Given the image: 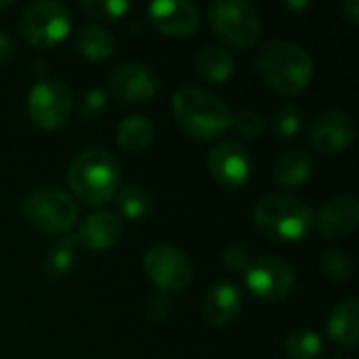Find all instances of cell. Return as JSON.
<instances>
[{
	"label": "cell",
	"instance_id": "1",
	"mask_svg": "<svg viewBox=\"0 0 359 359\" xmlns=\"http://www.w3.org/2000/svg\"><path fill=\"white\" fill-rule=\"evenodd\" d=\"M259 76L282 95H299L313 80V57L292 40H267L255 55Z\"/></svg>",
	"mask_w": 359,
	"mask_h": 359
},
{
	"label": "cell",
	"instance_id": "2",
	"mask_svg": "<svg viewBox=\"0 0 359 359\" xmlns=\"http://www.w3.org/2000/svg\"><path fill=\"white\" fill-rule=\"evenodd\" d=\"M179 126L198 141H212L231 126V109L217 95L200 86H183L172 95Z\"/></svg>",
	"mask_w": 359,
	"mask_h": 359
},
{
	"label": "cell",
	"instance_id": "3",
	"mask_svg": "<svg viewBox=\"0 0 359 359\" xmlns=\"http://www.w3.org/2000/svg\"><path fill=\"white\" fill-rule=\"evenodd\" d=\"M67 185L80 202L101 206L118 191L120 164L105 149H84L67 166Z\"/></svg>",
	"mask_w": 359,
	"mask_h": 359
},
{
	"label": "cell",
	"instance_id": "4",
	"mask_svg": "<svg viewBox=\"0 0 359 359\" xmlns=\"http://www.w3.org/2000/svg\"><path fill=\"white\" fill-rule=\"evenodd\" d=\"M255 225L259 231L276 242H299L309 236L313 227L311 208L292 196H265L255 206Z\"/></svg>",
	"mask_w": 359,
	"mask_h": 359
},
{
	"label": "cell",
	"instance_id": "5",
	"mask_svg": "<svg viewBox=\"0 0 359 359\" xmlns=\"http://www.w3.org/2000/svg\"><path fill=\"white\" fill-rule=\"evenodd\" d=\"M23 217L38 231L50 236L67 233L78 221V204L57 187H40L25 198Z\"/></svg>",
	"mask_w": 359,
	"mask_h": 359
},
{
	"label": "cell",
	"instance_id": "6",
	"mask_svg": "<svg viewBox=\"0 0 359 359\" xmlns=\"http://www.w3.org/2000/svg\"><path fill=\"white\" fill-rule=\"evenodd\" d=\"M208 21L215 34L231 46H252L261 34V15L248 0H215Z\"/></svg>",
	"mask_w": 359,
	"mask_h": 359
},
{
	"label": "cell",
	"instance_id": "7",
	"mask_svg": "<svg viewBox=\"0 0 359 359\" xmlns=\"http://www.w3.org/2000/svg\"><path fill=\"white\" fill-rule=\"evenodd\" d=\"M21 36L34 48H50L63 42L72 32L69 11L55 0H40L25 8L21 23Z\"/></svg>",
	"mask_w": 359,
	"mask_h": 359
},
{
	"label": "cell",
	"instance_id": "8",
	"mask_svg": "<svg viewBox=\"0 0 359 359\" xmlns=\"http://www.w3.org/2000/svg\"><path fill=\"white\" fill-rule=\"evenodd\" d=\"M147 278L164 294L183 292L194 280V267L189 259L175 246L158 244L147 250L143 259Z\"/></svg>",
	"mask_w": 359,
	"mask_h": 359
},
{
	"label": "cell",
	"instance_id": "9",
	"mask_svg": "<svg viewBox=\"0 0 359 359\" xmlns=\"http://www.w3.org/2000/svg\"><path fill=\"white\" fill-rule=\"evenodd\" d=\"M27 114L42 130L61 128L72 114V95L59 80H40L27 97Z\"/></svg>",
	"mask_w": 359,
	"mask_h": 359
},
{
	"label": "cell",
	"instance_id": "10",
	"mask_svg": "<svg viewBox=\"0 0 359 359\" xmlns=\"http://www.w3.org/2000/svg\"><path fill=\"white\" fill-rule=\"evenodd\" d=\"M244 282L248 290L263 301L286 299L297 284L292 267L278 257H259L244 271Z\"/></svg>",
	"mask_w": 359,
	"mask_h": 359
},
{
	"label": "cell",
	"instance_id": "11",
	"mask_svg": "<svg viewBox=\"0 0 359 359\" xmlns=\"http://www.w3.org/2000/svg\"><path fill=\"white\" fill-rule=\"evenodd\" d=\"M311 147L320 156H337L355 141V124L347 111L326 109L320 111L309 126Z\"/></svg>",
	"mask_w": 359,
	"mask_h": 359
},
{
	"label": "cell",
	"instance_id": "12",
	"mask_svg": "<svg viewBox=\"0 0 359 359\" xmlns=\"http://www.w3.org/2000/svg\"><path fill=\"white\" fill-rule=\"evenodd\" d=\"M208 170L212 179L225 189H240L248 183L252 172V158L246 147L236 141H225L208 154Z\"/></svg>",
	"mask_w": 359,
	"mask_h": 359
},
{
	"label": "cell",
	"instance_id": "13",
	"mask_svg": "<svg viewBox=\"0 0 359 359\" xmlns=\"http://www.w3.org/2000/svg\"><path fill=\"white\" fill-rule=\"evenodd\" d=\"M109 90L124 103H147L158 93V76L145 63H122L109 74Z\"/></svg>",
	"mask_w": 359,
	"mask_h": 359
},
{
	"label": "cell",
	"instance_id": "14",
	"mask_svg": "<svg viewBox=\"0 0 359 359\" xmlns=\"http://www.w3.org/2000/svg\"><path fill=\"white\" fill-rule=\"evenodd\" d=\"M147 13L158 32L168 38H189L200 27V11L189 0H156Z\"/></svg>",
	"mask_w": 359,
	"mask_h": 359
},
{
	"label": "cell",
	"instance_id": "15",
	"mask_svg": "<svg viewBox=\"0 0 359 359\" xmlns=\"http://www.w3.org/2000/svg\"><path fill=\"white\" fill-rule=\"evenodd\" d=\"M358 223L359 202L353 196L330 198L318 215V229L328 240H343L351 236Z\"/></svg>",
	"mask_w": 359,
	"mask_h": 359
},
{
	"label": "cell",
	"instance_id": "16",
	"mask_svg": "<svg viewBox=\"0 0 359 359\" xmlns=\"http://www.w3.org/2000/svg\"><path fill=\"white\" fill-rule=\"evenodd\" d=\"M122 231H124V223L118 215L109 210H97L82 221L76 238L78 242H82L84 248L93 252H103L120 242Z\"/></svg>",
	"mask_w": 359,
	"mask_h": 359
},
{
	"label": "cell",
	"instance_id": "17",
	"mask_svg": "<svg viewBox=\"0 0 359 359\" xmlns=\"http://www.w3.org/2000/svg\"><path fill=\"white\" fill-rule=\"evenodd\" d=\"M242 311V294L231 282H217L204 297L202 318L210 326H227Z\"/></svg>",
	"mask_w": 359,
	"mask_h": 359
},
{
	"label": "cell",
	"instance_id": "18",
	"mask_svg": "<svg viewBox=\"0 0 359 359\" xmlns=\"http://www.w3.org/2000/svg\"><path fill=\"white\" fill-rule=\"evenodd\" d=\"M328 337L343 345V347H355L359 341V301L355 297H349L347 301L339 303L330 318H328Z\"/></svg>",
	"mask_w": 359,
	"mask_h": 359
},
{
	"label": "cell",
	"instance_id": "19",
	"mask_svg": "<svg viewBox=\"0 0 359 359\" xmlns=\"http://www.w3.org/2000/svg\"><path fill=\"white\" fill-rule=\"evenodd\" d=\"M313 172V162L307 151L292 149L282 154L273 164V179L284 189H299L303 187Z\"/></svg>",
	"mask_w": 359,
	"mask_h": 359
},
{
	"label": "cell",
	"instance_id": "20",
	"mask_svg": "<svg viewBox=\"0 0 359 359\" xmlns=\"http://www.w3.org/2000/svg\"><path fill=\"white\" fill-rule=\"evenodd\" d=\"M194 65L196 72L208 80V82H227L233 74H236V59L229 50H225L223 46H215V44H206L202 48H198L196 57H194Z\"/></svg>",
	"mask_w": 359,
	"mask_h": 359
},
{
	"label": "cell",
	"instance_id": "21",
	"mask_svg": "<svg viewBox=\"0 0 359 359\" xmlns=\"http://www.w3.org/2000/svg\"><path fill=\"white\" fill-rule=\"evenodd\" d=\"M154 135H156L154 124L145 116H139V114L124 118L116 128V141L128 154L145 151L151 145Z\"/></svg>",
	"mask_w": 359,
	"mask_h": 359
},
{
	"label": "cell",
	"instance_id": "22",
	"mask_svg": "<svg viewBox=\"0 0 359 359\" xmlns=\"http://www.w3.org/2000/svg\"><path fill=\"white\" fill-rule=\"evenodd\" d=\"M76 48L88 61H103V59L111 57L116 42L107 29H103L99 25H86L76 36Z\"/></svg>",
	"mask_w": 359,
	"mask_h": 359
},
{
	"label": "cell",
	"instance_id": "23",
	"mask_svg": "<svg viewBox=\"0 0 359 359\" xmlns=\"http://www.w3.org/2000/svg\"><path fill=\"white\" fill-rule=\"evenodd\" d=\"M76 244L78 238L67 233L61 240H57V244L50 246L44 259V271L50 280H59L69 273L72 265L76 263Z\"/></svg>",
	"mask_w": 359,
	"mask_h": 359
},
{
	"label": "cell",
	"instance_id": "24",
	"mask_svg": "<svg viewBox=\"0 0 359 359\" xmlns=\"http://www.w3.org/2000/svg\"><path fill=\"white\" fill-rule=\"evenodd\" d=\"M116 200H118L120 212L130 221H139L151 210V196L139 185H126L118 189Z\"/></svg>",
	"mask_w": 359,
	"mask_h": 359
},
{
	"label": "cell",
	"instance_id": "25",
	"mask_svg": "<svg viewBox=\"0 0 359 359\" xmlns=\"http://www.w3.org/2000/svg\"><path fill=\"white\" fill-rule=\"evenodd\" d=\"M322 337L313 330H297L286 339V353L290 359H318L322 353Z\"/></svg>",
	"mask_w": 359,
	"mask_h": 359
},
{
	"label": "cell",
	"instance_id": "26",
	"mask_svg": "<svg viewBox=\"0 0 359 359\" xmlns=\"http://www.w3.org/2000/svg\"><path fill=\"white\" fill-rule=\"evenodd\" d=\"M320 267H322V273L334 284L347 282L351 278V271H353L351 259L343 250H337V248H330L322 255Z\"/></svg>",
	"mask_w": 359,
	"mask_h": 359
},
{
	"label": "cell",
	"instance_id": "27",
	"mask_svg": "<svg viewBox=\"0 0 359 359\" xmlns=\"http://www.w3.org/2000/svg\"><path fill=\"white\" fill-rule=\"evenodd\" d=\"M303 128V116L297 105H284L273 118V133L280 139H294Z\"/></svg>",
	"mask_w": 359,
	"mask_h": 359
},
{
	"label": "cell",
	"instance_id": "28",
	"mask_svg": "<svg viewBox=\"0 0 359 359\" xmlns=\"http://www.w3.org/2000/svg\"><path fill=\"white\" fill-rule=\"evenodd\" d=\"M82 8L90 17L116 21V19H120L122 15L128 13L130 2H126V0H84L82 2Z\"/></svg>",
	"mask_w": 359,
	"mask_h": 359
},
{
	"label": "cell",
	"instance_id": "29",
	"mask_svg": "<svg viewBox=\"0 0 359 359\" xmlns=\"http://www.w3.org/2000/svg\"><path fill=\"white\" fill-rule=\"evenodd\" d=\"M231 126H236L244 139H259L265 130V118L255 109H242L231 118Z\"/></svg>",
	"mask_w": 359,
	"mask_h": 359
},
{
	"label": "cell",
	"instance_id": "30",
	"mask_svg": "<svg viewBox=\"0 0 359 359\" xmlns=\"http://www.w3.org/2000/svg\"><path fill=\"white\" fill-rule=\"evenodd\" d=\"M107 105V95L99 88H93V90H86L78 103V111L82 118H95L99 116Z\"/></svg>",
	"mask_w": 359,
	"mask_h": 359
},
{
	"label": "cell",
	"instance_id": "31",
	"mask_svg": "<svg viewBox=\"0 0 359 359\" xmlns=\"http://www.w3.org/2000/svg\"><path fill=\"white\" fill-rule=\"evenodd\" d=\"M223 263H225L229 269H233V271H242V273H244L252 261H250V255H248V250H246L244 246H240V244H231V246H229V248H225V252H223Z\"/></svg>",
	"mask_w": 359,
	"mask_h": 359
},
{
	"label": "cell",
	"instance_id": "32",
	"mask_svg": "<svg viewBox=\"0 0 359 359\" xmlns=\"http://www.w3.org/2000/svg\"><path fill=\"white\" fill-rule=\"evenodd\" d=\"M172 307H170V301L160 294V297H154L149 299V305H147V318L151 322H166V318L170 316Z\"/></svg>",
	"mask_w": 359,
	"mask_h": 359
},
{
	"label": "cell",
	"instance_id": "33",
	"mask_svg": "<svg viewBox=\"0 0 359 359\" xmlns=\"http://www.w3.org/2000/svg\"><path fill=\"white\" fill-rule=\"evenodd\" d=\"M13 55H15V44H13V40H11L6 34L0 32V63L11 61Z\"/></svg>",
	"mask_w": 359,
	"mask_h": 359
},
{
	"label": "cell",
	"instance_id": "34",
	"mask_svg": "<svg viewBox=\"0 0 359 359\" xmlns=\"http://www.w3.org/2000/svg\"><path fill=\"white\" fill-rule=\"evenodd\" d=\"M343 11L349 17L351 23L359 21V0H343Z\"/></svg>",
	"mask_w": 359,
	"mask_h": 359
},
{
	"label": "cell",
	"instance_id": "35",
	"mask_svg": "<svg viewBox=\"0 0 359 359\" xmlns=\"http://www.w3.org/2000/svg\"><path fill=\"white\" fill-rule=\"evenodd\" d=\"M11 4H13L11 0H2V2H0V8H8Z\"/></svg>",
	"mask_w": 359,
	"mask_h": 359
}]
</instances>
